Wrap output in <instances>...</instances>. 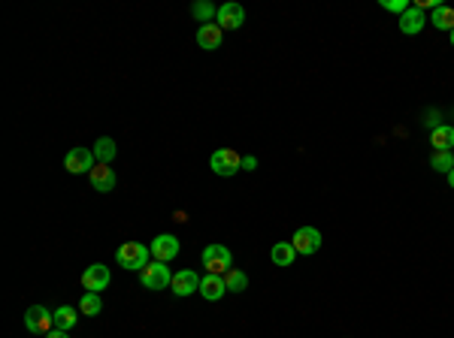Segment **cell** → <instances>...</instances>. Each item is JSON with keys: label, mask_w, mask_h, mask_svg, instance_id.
Segmentation results:
<instances>
[{"label": "cell", "mask_w": 454, "mask_h": 338, "mask_svg": "<svg viewBox=\"0 0 454 338\" xmlns=\"http://www.w3.org/2000/svg\"><path fill=\"white\" fill-rule=\"evenodd\" d=\"M149 257H151V251L146 248V245H140V242H125L118 248V254H116L118 266L127 269V272H142V269L149 266Z\"/></svg>", "instance_id": "obj_1"}, {"label": "cell", "mask_w": 454, "mask_h": 338, "mask_svg": "<svg viewBox=\"0 0 454 338\" xmlns=\"http://www.w3.org/2000/svg\"><path fill=\"white\" fill-rule=\"evenodd\" d=\"M200 257H203L206 272H212V275H227L233 269V254L227 245H206Z\"/></svg>", "instance_id": "obj_2"}, {"label": "cell", "mask_w": 454, "mask_h": 338, "mask_svg": "<svg viewBox=\"0 0 454 338\" xmlns=\"http://www.w3.org/2000/svg\"><path fill=\"white\" fill-rule=\"evenodd\" d=\"M209 166H212V172H215V175L230 179V175H237L239 169H242V157L233 148H218V151H212Z\"/></svg>", "instance_id": "obj_3"}, {"label": "cell", "mask_w": 454, "mask_h": 338, "mask_svg": "<svg viewBox=\"0 0 454 338\" xmlns=\"http://www.w3.org/2000/svg\"><path fill=\"white\" fill-rule=\"evenodd\" d=\"M140 284H142L146 290H164V287H170V284H173V272H170V266L161 263V260L149 263V266L140 272Z\"/></svg>", "instance_id": "obj_4"}, {"label": "cell", "mask_w": 454, "mask_h": 338, "mask_svg": "<svg viewBox=\"0 0 454 338\" xmlns=\"http://www.w3.org/2000/svg\"><path fill=\"white\" fill-rule=\"evenodd\" d=\"M97 166V157H94V148H85V145H76V148L67 151L64 157V169L73 175H82V172H91Z\"/></svg>", "instance_id": "obj_5"}, {"label": "cell", "mask_w": 454, "mask_h": 338, "mask_svg": "<svg viewBox=\"0 0 454 338\" xmlns=\"http://www.w3.org/2000/svg\"><path fill=\"white\" fill-rule=\"evenodd\" d=\"M25 326H28V333H34V335H49L52 329H55V320H52V311L45 308V305H30L25 311Z\"/></svg>", "instance_id": "obj_6"}, {"label": "cell", "mask_w": 454, "mask_h": 338, "mask_svg": "<svg viewBox=\"0 0 454 338\" xmlns=\"http://www.w3.org/2000/svg\"><path fill=\"white\" fill-rule=\"evenodd\" d=\"M291 245H294V251L297 254H318L321 251V233H318L315 227H300L297 233L291 236Z\"/></svg>", "instance_id": "obj_7"}, {"label": "cell", "mask_w": 454, "mask_h": 338, "mask_svg": "<svg viewBox=\"0 0 454 338\" xmlns=\"http://www.w3.org/2000/svg\"><path fill=\"white\" fill-rule=\"evenodd\" d=\"M242 21H246V10H242L239 3H221L218 6V15H215V25L221 30H237L242 27Z\"/></svg>", "instance_id": "obj_8"}, {"label": "cell", "mask_w": 454, "mask_h": 338, "mask_svg": "<svg viewBox=\"0 0 454 338\" xmlns=\"http://www.w3.org/2000/svg\"><path fill=\"white\" fill-rule=\"evenodd\" d=\"M149 251H151V257H155V260H161V263H170V260L179 257V239H176V236H170V233L155 236V242L149 245Z\"/></svg>", "instance_id": "obj_9"}, {"label": "cell", "mask_w": 454, "mask_h": 338, "mask_svg": "<svg viewBox=\"0 0 454 338\" xmlns=\"http://www.w3.org/2000/svg\"><path fill=\"white\" fill-rule=\"evenodd\" d=\"M106 284H109V266L94 263L82 272V287H85V293H100Z\"/></svg>", "instance_id": "obj_10"}, {"label": "cell", "mask_w": 454, "mask_h": 338, "mask_svg": "<svg viewBox=\"0 0 454 338\" xmlns=\"http://www.w3.org/2000/svg\"><path fill=\"white\" fill-rule=\"evenodd\" d=\"M170 290L176 296H191V293H200V275L194 269H182V272L173 275V284Z\"/></svg>", "instance_id": "obj_11"}, {"label": "cell", "mask_w": 454, "mask_h": 338, "mask_svg": "<svg viewBox=\"0 0 454 338\" xmlns=\"http://www.w3.org/2000/svg\"><path fill=\"white\" fill-rule=\"evenodd\" d=\"M91 188L97 190V194H109V190H116V169L109 164H97L91 169Z\"/></svg>", "instance_id": "obj_12"}, {"label": "cell", "mask_w": 454, "mask_h": 338, "mask_svg": "<svg viewBox=\"0 0 454 338\" xmlns=\"http://www.w3.org/2000/svg\"><path fill=\"white\" fill-rule=\"evenodd\" d=\"M400 34H406V36H415V34H421L424 25H427V15H424L418 6H409V10L400 15Z\"/></svg>", "instance_id": "obj_13"}, {"label": "cell", "mask_w": 454, "mask_h": 338, "mask_svg": "<svg viewBox=\"0 0 454 338\" xmlns=\"http://www.w3.org/2000/svg\"><path fill=\"white\" fill-rule=\"evenodd\" d=\"M227 293V284H224V275H212L206 272L200 278V296L203 299H209V302H218Z\"/></svg>", "instance_id": "obj_14"}, {"label": "cell", "mask_w": 454, "mask_h": 338, "mask_svg": "<svg viewBox=\"0 0 454 338\" xmlns=\"http://www.w3.org/2000/svg\"><path fill=\"white\" fill-rule=\"evenodd\" d=\"M221 34H224V30L218 25H200V27H197V45L206 49V52H215L218 45H221Z\"/></svg>", "instance_id": "obj_15"}, {"label": "cell", "mask_w": 454, "mask_h": 338, "mask_svg": "<svg viewBox=\"0 0 454 338\" xmlns=\"http://www.w3.org/2000/svg\"><path fill=\"white\" fill-rule=\"evenodd\" d=\"M430 145L436 151H451L454 148V127L451 124H436L430 133Z\"/></svg>", "instance_id": "obj_16"}, {"label": "cell", "mask_w": 454, "mask_h": 338, "mask_svg": "<svg viewBox=\"0 0 454 338\" xmlns=\"http://www.w3.org/2000/svg\"><path fill=\"white\" fill-rule=\"evenodd\" d=\"M79 314L82 311H76L70 308V305H61L58 311H52V320H55V329H64V333H70V329L79 324Z\"/></svg>", "instance_id": "obj_17"}, {"label": "cell", "mask_w": 454, "mask_h": 338, "mask_svg": "<svg viewBox=\"0 0 454 338\" xmlns=\"http://www.w3.org/2000/svg\"><path fill=\"white\" fill-rule=\"evenodd\" d=\"M118 155V145L116 139H109V136H100V139L94 142V157H97V164H112Z\"/></svg>", "instance_id": "obj_18"}, {"label": "cell", "mask_w": 454, "mask_h": 338, "mask_svg": "<svg viewBox=\"0 0 454 338\" xmlns=\"http://www.w3.org/2000/svg\"><path fill=\"white\" fill-rule=\"evenodd\" d=\"M270 257H272V263L276 266H291L294 263V257H297V251H294V245L291 242H276L272 245V251H270Z\"/></svg>", "instance_id": "obj_19"}, {"label": "cell", "mask_w": 454, "mask_h": 338, "mask_svg": "<svg viewBox=\"0 0 454 338\" xmlns=\"http://www.w3.org/2000/svg\"><path fill=\"white\" fill-rule=\"evenodd\" d=\"M430 25L433 27H439V30H454V10L451 6H445V3H439L436 10H433V15H430Z\"/></svg>", "instance_id": "obj_20"}, {"label": "cell", "mask_w": 454, "mask_h": 338, "mask_svg": "<svg viewBox=\"0 0 454 338\" xmlns=\"http://www.w3.org/2000/svg\"><path fill=\"white\" fill-rule=\"evenodd\" d=\"M224 284H227V293H242V290L248 287V275L239 272V269H230V272L224 275Z\"/></svg>", "instance_id": "obj_21"}, {"label": "cell", "mask_w": 454, "mask_h": 338, "mask_svg": "<svg viewBox=\"0 0 454 338\" xmlns=\"http://www.w3.org/2000/svg\"><path fill=\"white\" fill-rule=\"evenodd\" d=\"M79 311L85 314V317H97V314L103 311V299L97 296V293H85L79 299Z\"/></svg>", "instance_id": "obj_22"}, {"label": "cell", "mask_w": 454, "mask_h": 338, "mask_svg": "<svg viewBox=\"0 0 454 338\" xmlns=\"http://www.w3.org/2000/svg\"><path fill=\"white\" fill-rule=\"evenodd\" d=\"M430 169L448 175L454 169V151H433V157H430Z\"/></svg>", "instance_id": "obj_23"}, {"label": "cell", "mask_w": 454, "mask_h": 338, "mask_svg": "<svg viewBox=\"0 0 454 338\" xmlns=\"http://www.w3.org/2000/svg\"><path fill=\"white\" fill-rule=\"evenodd\" d=\"M191 15L200 21V25H212V19L218 15V10L212 3H206V0H197V3L191 6Z\"/></svg>", "instance_id": "obj_24"}, {"label": "cell", "mask_w": 454, "mask_h": 338, "mask_svg": "<svg viewBox=\"0 0 454 338\" xmlns=\"http://www.w3.org/2000/svg\"><path fill=\"white\" fill-rule=\"evenodd\" d=\"M382 10H388V12H400L403 15L409 10V3L406 0H382Z\"/></svg>", "instance_id": "obj_25"}, {"label": "cell", "mask_w": 454, "mask_h": 338, "mask_svg": "<svg viewBox=\"0 0 454 338\" xmlns=\"http://www.w3.org/2000/svg\"><path fill=\"white\" fill-rule=\"evenodd\" d=\"M255 166H257V157H242V169H246V172H252Z\"/></svg>", "instance_id": "obj_26"}, {"label": "cell", "mask_w": 454, "mask_h": 338, "mask_svg": "<svg viewBox=\"0 0 454 338\" xmlns=\"http://www.w3.org/2000/svg\"><path fill=\"white\" fill-rule=\"evenodd\" d=\"M43 338H70V335H67L64 329H52V333H49V335H43Z\"/></svg>", "instance_id": "obj_27"}, {"label": "cell", "mask_w": 454, "mask_h": 338, "mask_svg": "<svg viewBox=\"0 0 454 338\" xmlns=\"http://www.w3.org/2000/svg\"><path fill=\"white\" fill-rule=\"evenodd\" d=\"M448 184H451V188H454V169H451V172H448Z\"/></svg>", "instance_id": "obj_28"}, {"label": "cell", "mask_w": 454, "mask_h": 338, "mask_svg": "<svg viewBox=\"0 0 454 338\" xmlns=\"http://www.w3.org/2000/svg\"><path fill=\"white\" fill-rule=\"evenodd\" d=\"M448 36H451V45H454V30H451V34H448Z\"/></svg>", "instance_id": "obj_29"}]
</instances>
